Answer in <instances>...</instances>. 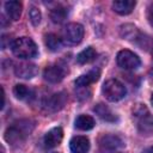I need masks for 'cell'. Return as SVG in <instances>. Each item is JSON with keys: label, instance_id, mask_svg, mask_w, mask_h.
<instances>
[{"label": "cell", "instance_id": "6da1fadb", "mask_svg": "<svg viewBox=\"0 0 153 153\" xmlns=\"http://www.w3.org/2000/svg\"><path fill=\"white\" fill-rule=\"evenodd\" d=\"M32 129H33V124L31 121L29 120L17 121L6 129L5 139L11 145H19L30 135Z\"/></svg>", "mask_w": 153, "mask_h": 153}, {"label": "cell", "instance_id": "7a4b0ae2", "mask_svg": "<svg viewBox=\"0 0 153 153\" xmlns=\"http://www.w3.org/2000/svg\"><path fill=\"white\" fill-rule=\"evenodd\" d=\"M133 117L136 121V127L141 135L153 134V116L143 104L135 105L133 109Z\"/></svg>", "mask_w": 153, "mask_h": 153}, {"label": "cell", "instance_id": "3957f363", "mask_svg": "<svg viewBox=\"0 0 153 153\" xmlns=\"http://www.w3.org/2000/svg\"><path fill=\"white\" fill-rule=\"evenodd\" d=\"M12 53L19 59H32L37 55V45L29 37L17 38L12 45Z\"/></svg>", "mask_w": 153, "mask_h": 153}, {"label": "cell", "instance_id": "277c9868", "mask_svg": "<svg viewBox=\"0 0 153 153\" xmlns=\"http://www.w3.org/2000/svg\"><path fill=\"white\" fill-rule=\"evenodd\" d=\"M102 91H103L104 97L110 102H118L122 98H124V96L127 93V90H126L124 85L121 81L116 80V79L106 80L103 84Z\"/></svg>", "mask_w": 153, "mask_h": 153}, {"label": "cell", "instance_id": "5b68a950", "mask_svg": "<svg viewBox=\"0 0 153 153\" xmlns=\"http://www.w3.org/2000/svg\"><path fill=\"white\" fill-rule=\"evenodd\" d=\"M63 38L69 44H79L84 38V26L79 23H69L63 29Z\"/></svg>", "mask_w": 153, "mask_h": 153}, {"label": "cell", "instance_id": "8992f818", "mask_svg": "<svg viewBox=\"0 0 153 153\" xmlns=\"http://www.w3.org/2000/svg\"><path fill=\"white\" fill-rule=\"evenodd\" d=\"M117 65L123 69H135L140 66L141 61L136 54L128 49H123L117 54Z\"/></svg>", "mask_w": 153, "mask_h": 153}, {"label": "cell", "instance_id": "52a82bcc", "mask_svg": "<svg viewBox=\"0 0 153 153\" xmlns=\"http://www.w3.org/2000/svg\"><path fill=\"white\" fill-rule=\"evenodd\" d=\"M65 74H66V71L63 67L59 66V65H50V66H47L45 69L43 71V76L47 81L49 82H53V84H56V82H60L63 78H65Z\"/></svg>", "mask_w": 153, "mask_h": 153}, {"label": "cell", "instance_id": "ba28073f", "mask_svg": "<svg viewBox=\"0 0 153 153\" xmlns=\"http://www.w3.org/2000/svg\"><path fill=\"white\" fill-rule=\"evenodd\" d=\"M66 100H67V96L65 92H59V93H55L53 96H50L49 98H47L45 103H44V108L48 110V111H57L60 109H62L66 104Z\"/></svg>", "mask_w": 153, "mask_h": 153}, {"label": "cell", "instance_id": "9c48e42d", "mask_svg": "<svg viewBox=\"0 0 153 153\" xmlns=\"http://www.w3.org/2000/svg\"><path fill=\"white\" fill-rule=\"evenodd\" d=\"M62 137H63V130H62V128L61 127H55V128L50 129L44 135L43 142H44L45 147L53 148V147L60 145V142L62 141Z\"/></svg>", "mask_w": 153, "mask_h": 153}, {"label": "cell", "instance_id": "30bf717a", "mask_svg": "<svg viewBox=\"0 0 153 153\" xmlns=\"http://www.w3.org/2000/svg\"><path fill=\"white\" fill-rule=\"evenodd\" d=\"M72 153H87L90 151V140L86 136H74L69 142Z\"/></svg>", "mask_w": 153, "mask_h": 153}, {"label": "cell", "instance_id": "8fae6325", "mask_svg": "<svg viewBox=\"0 0 153 153\" xmlns=\"http://www.w3.org/2000/svg\"><path fill=\"white\" fill-rule=\"evenodd\" d=\"M99 145L104 149H116L123 145V141L120 136L114 134H104L99 139Z\"/></svg>", "mask_w": 153, "mask_h": 153}, {"label": "cell", "instance_id": "7c38bea8", "mask_svg": "<svg viewBox=\"0 0 153 153\" xmlns=\"http://www.w3.org/2000/svg\"><path fill=\"white\" fill-rule=\"evenodd\" d=\"M14 73L18 78L31 79L37 74V67L33 63H19L16 66Z\"/></svg>", "mask_w": 153, "mask_h": 153}, {"label": "cell", "instance_id": "4fadbf2b", "mask_svg": "<svg viewBox=\"0 0 153 153\" xmlns=\"http://www.w3.org/2000/svg\"><path fill=\"white\" fill-rule=\"evenodd\" d=\"M99 75H100L99 69L94 68V69L90 71L88 73L80 75V76L75 80V85H76L78 87H86V86L93 84L94 81H97V80L99 79Z\"/></svg>", "mask_w": 153, "mask_h": 153}, {"label": "cell", "instance_id": "5bb4252c", "mask_svg": "<svg viewBox=\"0 0 153 153\" xmlns=\"http://www.w3.org/2000/svg\"><path fill=\"white\" fill-rule=\"evenodd\" d=\"M22 10L23 6L19 1H6L5 2V11L7 13V17L11 20H18L22 16Z\"/></svg>", "mask_w": 153, "mask_h": 153}, {"label": "cell", "instance_id": "9a60e30c", "mask_svg": "<svg viewBox=\"0 0 153 153\" xmlns=\"http://www.w3.org/2000/svg\"><path fill=\"white\" fill-rule=\"evenodd\" d=\"M135 5L136 2L133 0H118V1L112 2V8L116 13L126 16V14H129L134 10Z\"/></svg>", "mask_w": 153, "mask_h": 153}, {"label": "cell", "instance_id": "2e32d148", "mask_svg": "<svg viewBox=\"0 0 153 153\" xmlns=\"http://www.w3.org/2000/svg\"><path fill=\"white\" fill-rule=\"evenodd\" d=\"M94 112L102 118V120H104V121H106V122H115L116 120H117V116L111 111V109L108 106V105H105V104H102V103H99V104H97L96 106H94Z\"/></svg>", "mask_w": 153, "mask_h": 153}, {"label": "cell", "instance_id": "e0dca14e", "mask_svg": "<svg viewBox=\"0 0 153 153\" xmlns=\"http://www.w3.org/2000/svg\"><path fill=\"white\" fill-rule=\"evenodd\" d=\"M94 118L90 115H79L75 120V128L80 130H90L94 127Z\"/></svg>", "mask_w": 153, "mask_h": 153}, {"label": "cell", "instance_id": "ac0fdd59", "mask_svg": "<svg viewBox=\"0 0 153 153\" xmlns=\"http://www.w3.org/2000/svg\"><path fill=\"white\" fill-rule=\"evenodd\" d=\"M97 56V53L96 50L92 48V47H87L86 49H84L82 51H80L76 56V62L80 63V65H86V63H90L92 62Z\"/></svg>", "mask_w": 153, "mask_h": 153}, {"label": "cell", "instance_id": "d6986e66", "mask_svg": "<svg viewBox=\"0 0 153 153\" xmlns=\"http://www.w3.org/2000/svg\"><path fill=\"white\" fill-rule=\"evenodd\" d=\"M44 42H45V45L48 47V49L51 51H57L62 48V41L55 33H48L44 38Z\"/></svg>", "mask_w": 153, "mask_h": 153}, {"label": "cell", "instance_id": "ffe728a7", "mask_svg": "<svg viewBox=\"0 0 153 153\" xmlns=\"http://www.w3.org/2000/svg\"><path fill=\"white\" fill-rule=\"evenodd\" d=\"M67 14H68L67 13V10L65 7H62V6H57V7H55V8H53L50 11V18H51V20L54 23H57V24L62 23L66 19Z\"/></svg>", "mask_w": 153, "mask_h": 153}, {"label": "cell", "instance_id": "44dd1931", "mask_svg": "<svg viewBox=\"0 0 153 153\" xmlns=\"http://www.w3.org/2000/svg\"><path fill=\"white\" fill-rule=\"evenodd\" d=\"M13 93H14V96H16L18 99H22V100L29 99V98L32 96V91H31L27 86L22 85V84H18V85L14 86Z\"/></svg>", "mask_w": 153, "mask_h": 153}, {"label": "cell", "instance_id": "7402d4cb", "mask_svg": "<svg viewBox=\"0 0 153 153\" xmlns=\"http://www.w3.org/2000/svg\"><path fill=\"white\" fill-rule=\"evenodd\" d=\"M29 16H30L31 23H32L35 26L39 24V22H41V12H39L38 8L31 7V8H30V12H29Z\"/></svg>", "mask_w": 153, "mask_h": 153}, {"label": "cell", "instance_id": "603a6c76", "mask_svg": "<svg viewBox=\"0 0 153 153\" xmlns=\"http://www.w3.org/2000/svg\"><path fill=\"white\" fill-rule=\"evenodd\" d=\"M147 19H148V23L151 24V26L153 27V4L148 7V11H147Z\"/></svg>", "mask_w": 153, "mask_h": 153}, {"label": "cell", "instance_id": "cb8c5ba5", "mask_svg": "<svg viewBox=\"0 0 153 153\" xmlns=\"http://www.w3.org/2000/svg\"><path fill=\"white\" fill-rule=\"evenodd\" d=\"M146 153H153V146H152V147H151V148H149V149H148Z\"/></svg>", "mask_w": 153, "mask_h": 153}, {"label": "cell", "instance_id": "d4e9b609", "mask_svg": "<svg viewBox=\"0 0 153 153\" xmlns=\"http://www.w3.org/2000/svg\"><path fill=\"white\" fill-rule=\"evenodd\" d=\"M151 102H152V104H153V94H152V98H151Z\"/></svg>", "mask_w": 153, "mask_h": 153}]
</instances>
